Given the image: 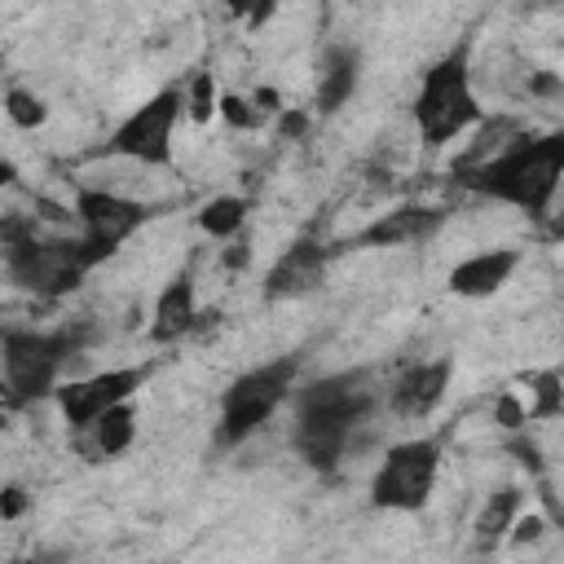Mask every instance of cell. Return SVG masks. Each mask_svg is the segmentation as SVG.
<instances>
[{
	"label": "cell",
	"mask_w": 564,
	"mask_h": 564,
	"mask_svg": "<svg viewBox=\"0 0 564 564\" xmlns=\"http://www.w3.org/2000/svg\"><path fill=\"white\" fill-rule=\"evenodd\" d=\"M436 467H441V445L436 441H405L392 445L388 458L375 471V502L388 511H419L436 485Z\"/></svg>",
	"instance_id": "52a82bcc"
},
{
	"label": "cell",
	"mask_w": 564,
	"mask_h": 564,
	"mask_svg": "<svg viewBox=\"0 0 564 564\" xmlns=\"http://www.w3.org/2000/svg\"><path fill=\"white\" fill-rule=\"evenodd\" d=\"M441 220H445V212H436V207H397V212L379 216V220L361 234V242H375V247L423 242V238H432V234L441 229Z\"/></svg>",
	"instance_id": "5bb4252c"
},
{
	"label": "cell",
	"mask_w": 564,
	"mask_h": 564,
	"mask_svg": "<svg viewBox=\"0 0 564 564\" xmlns=\"http://www.w3.org/2000/svg\"><path fill=\"white\" fill-rule=\"evenodd\" d=\"M445 388H449V361H445V357H441V361H419V366H410V370L392 383L388 405H392L401 419H423V414H432V410L441 405Z\"/></svg>",
	"instance_id": "8fae6325"
},
{
	"label": "cell",
	"mask_w": 564,
	"mask_h": 564,
	"mask_svg": "<svg viewBox=\"0 0 564 564\" xmlns=\"http://www.w3.org/2000/svg\"><path fill=\"white\" fill-rule=\"evenodd\" d=\"M357 75H361V57L352 48H344V44L326 48L322 66H317V110H339L352 97Z\"/></svg>",
	"instance_id": "2e32d148"
},
{
	"label": "cell",
	"mask_w": 564,
	"mask_h": 564,
	"mask_svg": "<svg viewBox=\"0 0 564 564\" xmlns=\"http://www.w3.org/2000/svg\"><path fill=\"white\" fill-rule=\"evenodd\" d=\"M370 405H375V379L366 370H344V375H326L300 392V423L352 432L370 414Z\"/></svg>",
	"instance_id": "ba28073f"
},
{
	"label": "cell",
	"mask_w": 564,
	"mask_h": 564,
	"mask_svg": "<svg viewBox=\"0 0 564 564\" xmlns=\"http://www.w3.org/2000/svg\"><path fill=\"white\" fill-rule=\"evenodd\" d=\"M322 273H326V251L317 247V242H291L282 256H278V264L269 269V295L278 300H291V295H304V291H313L317 282H322Z\"/></svg>",
	"instance_id": "7c38bea8"
},
{
	"label": "cell",
	"mask_w": 564,
	"mask_h": 564,
	"mask_svg": "<svg viewBox=\"0 0 564 564\" xmlns=\"http://www.w3.org/2000/svg\"><path fill=\"white\" fill-rule=\"evenodd\" d=\"M93 335L88 326H62L53 335L44 330H4L0 335V370H4V397L31 401L44 397L75 348H84Z\"/></svg>",
	"instance_id": "7a4b0ae2"
},
{
	"label": "cell",
	"mask_w": 564,
	"mask_h": 564,
	"mask_svg": "<svg viewBox=\"0 0 564 564\" xmlns=\"http://www.w3.org/2000/svg\"><path fill=\"white\" fill-rule=\"evenodd\" d=\"M555 383H560L555 375H542V379H538V405H533L529 414H555V410H560V388H555Z\"/></svg>",
	"instance_id": "603a6c76"
},
{
	"label": "cell",
	"mask_w": 564,
	"mask_h": 564,
	"mask_svg": "<svg viewBox=\"0 0 564 564\" xmlns=\"http://www.w3.org/2000/svg\"><path fill=\"white\" fill-rule=\"evenodd\" d=\"M141 383H145V366H123V370H101V375H88V379H70V383L57 388L62 419L79 432V427H88L101 410L128 401Z\"/></svg>",
	"instance_id": "9c48e42d"
},
{
	"label": "cell",
	"mask_w": 564,
	"mask_h": 564,
	"mask_svg": "<svg viewBox=\"0 0 564 564\" xmlns=\"http://www.w3.org/2000/svg\"><path fill=\"white\" fill-rule=\"evenodd\" d=\"M101 256L93 251L88 238H26L22 229L9 234V251H4V264H9V278L18 286H26L31 295H62L70 291Z\"/></svg>",
	"instance_id": "3957f363"
},
{
	"label": "cell",
	"mask_w": 564,
	"mask_h": 564,
	"mask_svg": "<svg viewBox=\"0 0 564 564\" xmlns=\"http://www.w3.org/2000/svg\"><path fill=\"white\" fill-rule=\"evenodd\" d=\"M9 119L18 123V128H35L40 119H44V106H40V97H31V93H22V88H13L9 93Z\"/></svg>",
	"instance_id": "44dd1931"
},
{
	"label": "cell",
	"mask_w": 564,
	"mask_h": 564,
	"mask_svg": "<svg viewBox=\"0 0 564 564\" xmlns=\"http://www.w3.org/2000/svg\"><path fill=\"white\" fill-rule=\"evenodd\" d=\"M414 123L432 145L449 141L476 123V97H471L463 57H445L423 75V88L414 101Z\"/></svg>",
	"instance_id": "5b68a950"
},
{
	"label": "cell",
	"mask_w": 564,
	"mask_h": 564,
	"mask_svg": "<svg viewBox=\"0 0 564 564\" xmlns=\"http://www.w3.org/2000/svg\"><path fill=\"white\" fill-rule=\"evenodd\" d=\"M295 370H300L295 357H278V361H264V366L238 375L225 388V401H220V441L225 445L247 441L286 401V392L295 383Z\"/></svg>",
	"instance_id": "277c9868"
},
{
	"label": "cell",
	"mask_w": 564,
	"mask_h": 564,
	"mask_svg": "<svg viewBox=\"0 0 564 564\" xmlns=\"http://www.w3.org/2000/svg\"><path fill=\"white\" fill-rule=\"evenodd\" d=\"M242 220H247V203H242V198H216V203H207V212H203V229H207L212 238H234V234L242 229Z\"/></svg>",
	"instance_id": "d6986e66"
},
{
	"label": "cell",
	"mask_w": 564,
	"mask_h": 564,
	"mask_svg": "<svg viewBox=\"0 0 564 564\" xmlns=\"http://www.w3.org/2000/svg\"><path fill=\"white\" fill-rule=\"evenodd\" d=\"M216 101V88H212V75H198L194 79V88H189V97H185V106H189V115L194 119H212V106Z\"/></svg>",
	"instance_id": "7402d4cb"
},
{
	"label": "cell",
	"mask_w": 564,
	"mask_h": 564,
	"mask_svg": "<svg viewBox=\"0 0 564 564\" xmlns=\"http://www.w3.org/2000/svg\"><path fill=\"white\" fill-rule=\"evenodd\" d=\"M84 432V454H93V458H115V454H123L128 445H132V436H137V414H132V405L128 401H119V405H110V410H101L88 427H79Z\"/></svg>",
	"instance_id": "9a60e30c"
},
{
	"label": "cell",
	"mask_w": 564,
	"mask_h": 564,
	"mask_svg": "<svg viewBox=\"0 0 564 564\" xmlns=\"http://www.w3.org/2000/svg\"><path fill=\"white\" fill-rule=\"evenodd\" d=\"M185 115V93L181 88H163L159 97H150L145 106H137L110 137V150L141 163V167H167L172 163V132Z\"/></svg>",
	"instance_id": "8992f818"
},
{
	"label": "cell",
	"mask_w": 564,
	"mask_h": 564,
	"mask_svg": "<svg viewBox=\"0 0 564 564\" xmlns=\"http://www.w3.org/2000/svg\"><path fill=\"white\" fill-rule=\"evenodd\" d=\"M194 317H198V308H194V286H189V278H176V282L159 295V304H154V326H150V335H154V339H176V335H185V330L194 326Z\"/></svg>",
	"instance_id": "e0dca14e"
},
{
	"label": "cell",
	"mask_w": 564,
	"mask_h": 564,
	"mask_svg": "<svg viewBox=\"0 0 564 564\" xmlns=\"http://www.w3.org/2000/svg\"><path fill=\"white\" fill-rule=\"evenodd\" d=\"M560 167H564V137L560 132H546L538 141L516 137L489 163H480L476 172H467V181L480 194L502 198L511 207L546 212L551 198H555V185H560Z\"/></svg>",
	"instance_id": "6da1fadb"
},
{
	"label": "cell",
	"mask_w": 564,
	"mask_h": 564,
	"mask_svg": "<svg viewBox=\"0 0 564 564\" xmlns=\"http://www.w3.org/2000/svg\"><path fill=\"white\" fill-rule=\"evenodd\" d=\"M516 264H520V256H516V251H507V247L476 251V256H467V260H458V264H454L449 286H454L458 295H494V291L516 273Z\"/></svg>",
	"instance_id": "4fadbf2b"
},
{
	"label": "cell",
	"mask_w": 564,
	"mask_h": 564,
	"mask_svg": "<svg viewBox=\"0 0 564 564\" xmlns=\"http://www.w3.org/2000/svg\"><path fill=\"white\" fill-rule=\"evenodd\" d=\"M75 212L84 220V238L93 242L97 256H110L123 238L137 234V225L145 220V207L137 198H123L115 189H79Z\"/></svg>",
	"instance_id": "30bf717a"
},
{
	"label": "cell",
	"mask_w": 564,
	"mask_h": 564,
	"mask_svg": "<svg viewBox=\"0 0 564 564\" xmlns=\"http://www.w3.org/2000/svg\"><path fill=\"white\" fill-rule=\"evenodd\" d=\"M516 137H520V123H516V119H507V115H498V119H494V123H485V128L476 132V141L458 154V172H463V176H467V172H476V167H480V163H489L498 150H507Z\"/></svg>",
	"instance_id": "ac0fdd59"
},
{
	"label": "cell",
	"mask_w": 564,
	"mask_h": 564,
	"mask_svg": "<svg viewBox=\"0 0 564 564\" xmlns=\"http://www.w3.org/2000/svg\"><path fill=\"white\" fill-rule=\"evenodd\" d=\"M511 516H516V494H511V489H502V494L485 507V516H480V524H476V529H480V546L498 542V538L507 533V520H511Z\"/></svg>",
	"instance_id": "ffe728a7"
}]
</instances>
